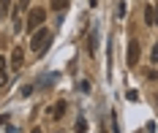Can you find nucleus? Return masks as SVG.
I'll list each match as a JSON object with an SVG mask.
<instances>
[{"label":"nucleus","instance_id":"nucleus-1","mask_svg":"<svg viewBox=\"0 0 158 133\" xmlns=\"http://www.w3.org/2000/svg\"><path fill=\"white\" fill-rule=\"evenodd\" d=\"M49 44H52V33H49L47 27H38V30L33 33V38H30V49H33V54H44Z\"/></svg>","mask_w":158,"mask_h":133},{"label":"nucleus","instance_id":"nucleus-2","mask_svg":"<svg viewBox=\"0 0 158 133\" xmlns=\"http://www.w3.org/2000/svg\"><path fill=\"white\" fill-rule=\"evenodd\" d=\"M44 19H47V11L44 8H33L30 14H27V33H35L44 25Z\"/></svg>","mask_w":158,"mask_h":133},{"label":"nucleus","instance_id":"nucleus-3","mask_svg":"<svg viewBox=\"0 0 158 133\" xmlns=\"http://www.w3.org/2000/svg\"><path fill=\"white\" fill-rule=\"evenodd\" d=\"M139 63V44L136 41H128V65L134 68Z\"/></svg>","mask_w":158,"mask_h":133},{"label":"nucleus","instance_id":"nucleus-4","mask_svg":"<svg viewBox=\"0 0 158 133\" xmlns=\"http://www.w3.org/2000/svg\"><path fill=\"white\" fill-rule=\"evenodd\" d=\"M47 114H49V119H60L65 114V100H57L52 109H47Z\"/></svg>","mask_w":158,"mask_h":133},{"label":"nucleus","instance_id":"nucleus-5","mask_svg":"<svg viewBox=\"0 0 158 133\" xmlns=\"http://www.w3.org/2000/svg\"><path fill=\"white\" fill-rule=\"evenodd\" d=\"M22 63H25V54H22V49L16 46V49L11 52V68H14V71H19V68H22Z\"/></svg>","mask_w":158,"mask_h":133},{"label":"nucleus","instance_id":"nucleus-6","mask_svg":"<svg viewBox=\"0 0 158 133\" xmlns=\"http://www.w3.org/2000/svg\"><path fill=\"white\" fill-rule=\"evenodd\" d=\"M8 82V71H6V57H0V87Z\"/></svg>","mask_w":158,"mask_h":133},{"label":"nucleus","instance_id":"nucleus-7","mask_svg":"<svg viewBox=\"0 0 158 133\" xmlns=\"http://www.w3.org/2000/svg\"><path fill=\"white\" fill-rule=\"evenodd\" d=\"M144 19H147V25H156V8H153V6L144 8Z\"/></svg>","mask_w":158,"mask_h":133},{"label":"nucleus","instance_id":"nucleus-8","mask_svg":"<svg viewBox=\"0 0 158 133\" xmlns=\"http://www.w3.org/2000/svg\"><path fill=\"white\" fill-rule=\"evenodd\" d=\"M95 38H98V35H95V30L90 35H87V52H90V54H93L95 52V46H98V44H95Z\"/></svg>","mask_w":158,"mask_h":133},{"label":"nucleus","instance_id":"nucleus-9","mask_svg":"<svg viewBox=\"0 0 158 133\" xmlns=\"http://www.w3.org/2000/svg\"><path fill=\"white\" fill-rule=\"evenodd\" d=\"M68 3H71V0H52V11H63Z\"/></svg>","mask_w":158,"mask_h":133},{"label":"nucleus","instance_id":"nucleus-10","mask_svg":"<svg viewBox=\"0 0 158 133\" xmlns=\"http://www.w3.org/2000/svg\"><path fill=\"white\" fill-rule=\"evenodd\" d=\"M74 133H87V122H85V119H77V128H74Z\"/></svg>","mask_w":158,"mask_h":133},{"label":"nucleus","instance_id":"nucleus-11","mask_svg":"<svg viewBox=\"0 0 158 133\" xmlns=\"http://www.w3.org/2000/svg\"><path fill=\"white\" fill-rule=\"evenodd\" d=\"M0 8H3V11H8V8H11V0H0Z\"/></svg>","mask_w":158,"mask_h":133},{"label":"nucleus","instance_id":"nucleus-12","mask_svg":"<svg viewBox=\"0 0 158 133\" xmlns=\"http://www.w3.org/2000/svg\"><path fill=\"white\" fill-rule=\"evenodd\" d=\"M150 57H153V63H158V44L153 46V54H150Z\"/></svg>","mask_w":158,"mask_h":133},{"label":"nucleus","instance_id":"nucleus-13","mask_svg":"<svg viewBox=\"0 0 158 133\" xmlns=\"http://www.w3.org/2000/svg\"><path fill=\"white\" fill-rule=\"evenodd\" d=\"M19 8H27V0H19Z\"/></svg>","mask_w":158,"mask_h":133},{"label":"nucleus","instance_id":"nucleus-14","mask_svg":"<svg viewBox=\"0 0 158 133\" xmlns=\"http://www.w3.org/2000/svg\"><path fill=\"white\" fill-rule=\"evenodd\" d=\"M30 133H44V131H41V128H35V131H30Z\"/></svg>","mask_w":158,"mask_h":133},{"label":"nucleus","instance_id":"nucleus-15","mask_svg":"<svg viewBox=\"0 0 158 133\" xmlns=\"http://www.w3.org/2000/svg\"><path fill=\"white\" fill-rule=\"evenodd\" d=\"M156 25H158V6H156Z\"/></svg>","mask_w":158,"mask_h":133},{"label":"nucleus","instance_id":"nucleus-16","mask_svg":"<svg viewBox=\"0 0 158 133\" xmlns=\"http://www.w3.org/2000/svg\"><path fill=\"white\" fill-rule=\"evenodd\" d=\"M0 125H6V117H0Z\"/></svg>","mask_w":158,"mask_h":133}]
</instances>
